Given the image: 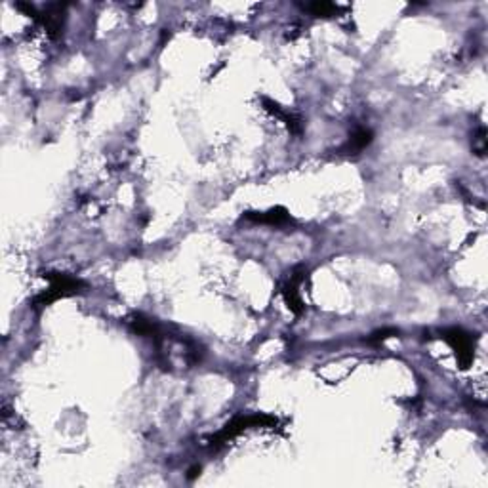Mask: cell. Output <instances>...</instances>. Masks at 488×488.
Wrapping results in <instances>:
<instances>
[{
	"label": "cell",
	"mask_w": 488,
	"mask_h": 488,
	"mask_svg": "<svg viewBox=\"0 0 488 488\" xmlns=\"http://www.w3.org/2000/svg\"><path fill=\"white\" fill-rule=\"evenodd\" d=\"M42 277L50 282V288L44 290L42 294H39L35 300H33L31 303L33 309L48 307V305H52V303L57 302V300H62V298L80 294V292L86 288V282H82V280L77 279V277H73V275H67V273L50 271V273H44Z\"/></svg>",
	"instance_id": "1"
},
{
	"label": "cell",
	"mask_w": 488,
	"mask_h": 488,
	"mask_svg": "<svg viewBox=\"0 0 488 488\" xmlns=\"http://www.w3.org/2000/svg\"><path fill=\"white\" fill-rule=\"evenodd\" d=\"M277 426V418H273L269 414H252V416H237L233 418L229 424H225L224 429L216 433L214 437L208 439L210 449L217 450L219 446H224L229 441H233L235 437H239L242 431H246L250 427H275Z\"/></svg>",
	"instance_id": "2"
},
{
	"label": "cell",
	"mask_w": 488,
	"mask_h": 488,
	"mask_svg": "<svg viewBox=\"0 0 488 488\" xmlns=\"http://www.w3.org/2000/svg\"><path fill=\"white\" fill-rule=\"evenodd\" d=\"M441 338L449 343L450 347L454 349L460 368H467L473 361V347H475L471 334L465 332L464 328H456L454 326V328L442 330Z\"/></svg>",
	"instance_id": "3"
},
{
	"label": "cell",
	"mask_w": 488,
	"mask_h": 488,
	"mask_svg": "<svg viewBox=\"0 0 488 488\" xmlns=\"http://www.w3.org/2000/svg\"><path fill=\"white\" fill-rule=\"evenodd\" d=\"M305 279H307V271H305L303 267H298V269L290 275V280L282 287L284 302H287L288 309L292 311L294 315H302L303 311H305V305H303L302 298H300V290H298V287H300Z\"/></svg>",
	"instance_id": "4"
},
{
	"label": "cell",
	"mask_w": 488,
	"mask_h": 488,
	"mask_svg": "<svg viewBox=\"0 0 488 488\" xmlns=\"http://www.w3.org/2000/svg\"><path fill=\"white\" fill-rule=\"evenodd\" d=\"M63 19H65V4H48L46 12L40 14L37 21L44 25L52 39H57L63 31Z\"/></svg>",
	"instance_id": "5"
},
{
	"label": "cell",
	"mask_w": 488,
	"mask_h": 488,
	"mask_svg": "<svg viewBox=\"0 0 488 488\" xmlns=\"http://www.w3.org/2000/svg\"><path fill=\"white\" fill-rule=\"evenodd\" d=\"M244 219L254 222V224H265V225H287L292 222V217L284 208H271L267 212H246Z\"/></svg>",
	"instance_id": "6"
},
{
	"label": "cell",
	"mask_w": 488,
	"mask_h": 488,
	"mask_svg": "<svg viewBox=\"0 0 488 488\" xmlns=\"http://www.w3.org/2000/svg\"><path fill=\"white\" fill-rule=\"evenodd\" d=\"M372 140H374V132L370 130V128L356 126L355 130L351 132V136H349V141L340 149V151L341 153H345V155H356V153H361L363 149L368 147V145L372 143Z\"/></svg>",
	"instance_id": "7"
},
{
	"label": "cell",
	"mask_w": 488,
	"mask_h": 488,
	"mask_svg": "<svg viewBox=\"0 0 488 488\" xmlns=\"http://www.w3.org/2000/svg\"><path fill=\"white\" fill-rule=\"evenodd\" d=\"M262 103H264V107L271 113V115H275L277 118H280L284 125L288 126V130H290V134H294V136H302L303 132V123L300 116L292 115V113H287V111H282L280 109L279 103H275V101L267 100V98H264L262 100Z\"/></svg>",
	"instance_id": "8"
},
{
	"label": "cell",
	"mask_w": 488,
	"mask_h": 488,
	"mask_svg": "<svg viewBox=\"0 0 488 488\" xmlns=\"http://www.w3.org/2000/svg\"><path fill=\"white\" fill-rule=\"evenodd\" d=\"M303 10L311 12L315 17H330L340 12V6H336L332 2H311V4H305Z\"/></svg>",
	"instance_id": "9"
},
{
	"label": "cell",
	"mask_w": 488,
	"mask_h": 488,
	"mask_svg": "<svg viewBox=\"0 0 488 488\" xmlns=\"http://www.w3.org/2000/svg\"><path fill=\"white\" fill-rule=\"evenodd\" d=\"M393 336H399V330H397V328H381V330H376V332L370 334L366 341L372 343V345H378V343L386 341L388 338H393Z\"/></svg>",
	"instance_id": "10"
},
{
	"label": "cell",
	"mask_w": 488,
	"mask_h": 488,
	"mask_svg": "<svg viewBox=\"0 0 488 488\" xmlns=\"http://www.w3.org/2000/svg\"><path fill=\"white\" fill-rule=\"evenodd\" d=\"M473 151L479 156L487 153V130L482 126H480L479 132L475 134V138H473Z\"/></svg>",
	"instance_id": "11"
},
{
	"label": "cell",
	"mask_w": 488,
	"mask_h": 488,
	"mask_svg": "<svg viewBox=\"0 0 488 488\" xmlns=\"http://www.w3.org/2000/svg\"><path fill=\"white\" fill-rule=\"evenodd\" d=\"M199 473H201V465H195V467H191V469H189V475H187V477H189V479H195Z\"/></svg>",
	"instance_id": "12"
}]
</instances>
